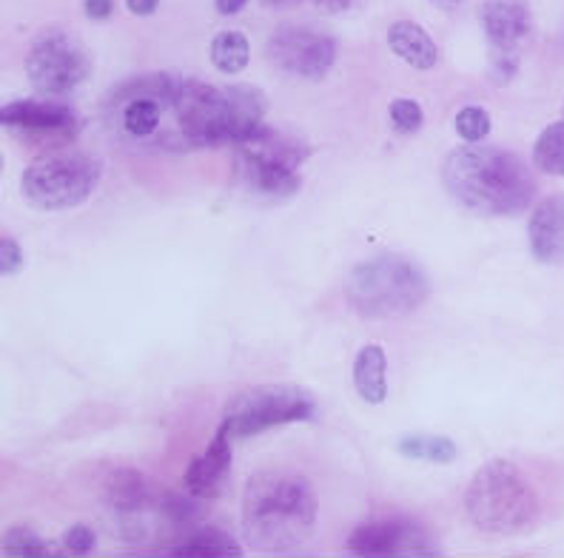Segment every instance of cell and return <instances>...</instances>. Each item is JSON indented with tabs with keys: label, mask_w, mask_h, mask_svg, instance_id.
<instances>
[{
	"label": "cell",
	"mask_w": 564,
	"mask_h": 558,
	"mask_svg": "<svg viewBox=\"0 0 564 558\" xmlns=\"http://www.w3.org/2000/svg\"><path fill=\"white\" fill-rule=\"evenodd\" d=\"M465 507L476 530L513 536L528 530L539 516V496L517 464L485 462L465 490Z\"/></svg>",
	"instance_id": "277c9868"
},
{
	"label": "cell",
	"mask_w": 564,
	"mask_h": 558,
	"mask_svg": "<svg viewBox=\"0 0 564 558\" xmlns=\"http://www.w3.org/2000/svg\"><path fill=\"white\" fill-rule=\"evenodd\" d=\"M106 125L138 152L183 154L235 145L265 123V97L251 86H212L192 77L149 72L109 91Z\"/></svg>",
	"instance_id": "6da1fadb"
},
{
	"label": "cell",
	"mask_w": 564,
	"mask_h": 558,
	"mask_svg": "<svg viewBox=\"0 0 564 558\" xmlns=\"http://www.w3.org/2000/svg\"><path fill=\"white\" fill-rule=\"evenodd\" d=\"M0 125L14 138L57 140L75 134L77 114L66 106L43 103V100H12L0 109Z\"/></svg>",
	"instance_id": "4fadbf2b"
},
{
	"label": "cell",
	"mask_w": 564,
	"mask_h": 558,
	"mask_svg": "<svg viewBox=\"0 0 564 558\" xmlns=\"http://www.w3.org/2000/svg\"><path fill=\"white\" fill-rule=\"evenodd\" d=\"M533 163L539 172L564 177V120L551 123L539 134L536 145H533Z\"/></svg>",
	"instance_id": "44dd1931"
},
{
	"label": "cell",
	"mask_w": 564,
	"mask_h": 558,
	"mask_svg": "<svg viewBox=\"0 0 564 558\" xmlns=\"http://www.w3.org/2000/svg\"><path fill=\"white\" fill-rule=\"evenodd\" d=\"M21 265H23L21 245H18L14 240H9V237H3V242H0V274L3 276L18 274Z\"/></svg>",
	"instance_id": "484cf974"
},
{
	"label": "cell",
	"mask_w": 564,
	"mask_h": 558,
	"mask_svg": "<svg viewBox=\"0 0 564 558\" xmlns=\"http://www.w3.org/2000/svg\"><path fill=\"white\" fill-rule=\"evenodd\" d=\"M388 114H391V123L397 125L402 134H411V131H416L425 123V111H422V106L416 103V100H411V97H397L391 103V109H388Z\"/></svg>",
	"instance_id": "cb8c5ba5"
},
{
	"label": "cell",
	"mask_w": 564,
	"mask_h": 558,
	"mask_svg": "<svg viewBox=\"0 0 564 558\" xmlns=\"http://www.w3.org/2000/svg\"><path fill=\"white\" fill-rule=\"evenodd\" d=\"M83 9H86V14H89L91 21H106L111 14V9H115V3H111V0H86Z\"/></svg>",
	"instance_id": "4316f807"
},
{
	"label": "cell",
	"mask_w": 564,
	"mask_h": 558,
	"mask_svg": "<svg viewBox=\"0 0 564 558\" xmlns=\"http://www.w3.org/2000/svg\"><path fill=\"white\" fill-rule=\"evenodd\" d=\"M314 414H317V402L311 400V393L291 385H262L228 402L220 430L240 441L291 422H308L314 419Z\"/></svg>",
	"instance_id": "ba28073f"
},
{
	"label": "cell",
	"mask_w": 564,
	"mask_h": 558,
	"mask_svg": "<svg viewBox=\"0 0 564 558\" xmlns=\"http://www.w3.org/2000/svg\"><path fill=\"white\" fill-rule=\"evenodd\" d=\"M165 556H180V558H235L240 556V545H237L235 538L228 536V533L223 530H208V527H203V530H194L188 533L183 541H177V545H169L165 547Z\"/></svg>",
	"instance_id": "ac0fdd59"
},
{
	"label": "cell",
	"mask_w": 564,
	"mask_h": 558,
	"mask_svg": "<svg viewBox=\"0 0 564 558\" xmlns=\"http://www.w3.org/2000/svg\"><path fill=\"white\" fill-rule=\"evenodd\" d=\"M214 7H217V12L228 18V14L242 12V9L248 7V0H214Z\"/></svg>",
	"instance_id": "f1b7e54d"
},
{
	"label": "cell",
	"mask_w": 564,
	"mask_h": 558,
	"mask_svg": "<svg viewBox=\"0 0 564 558\" xmlns=\"http://www.w3.org/2000/svg\"><path fill=\"white\" fill-rule=\"evenodd\" d=\"M104 168L89 154H48L29 163L21 177L23 200L41 211L83 206L100 186Z\"/></svg>",
	"instance_id": "52a82bcc"
},
{
	"label": "cell",
	"mask_w": 564,
	"mask_h": 558,
	"mask_svg": "<svg viewBox=\"0 0 564 558\" xmlns=\"http://www.w3.org/2000/svg\"><path fill=\"white\" fill-rule=\"evenodd\" d=\"M454 129L465 143H479V140L488 138L490 114L482 106H465L454 118Z\"/></svg>",
	"instance_id": "7402d4cb"
},
{
	"label": "cell",
	"mask_w": 564,
	"mask_h": 558,
	"mask_svg": "<svg viewBox=\"0 0 564 558\" xmlns=\"http://www.w3.org/2000/svg\"><path fill=\"white\" fill-rule=\"evenodd\" d=\"M425 271L400 254H379L359 262L345 283V297L362 317L388 319L402 317L420 308L427 299Z\"/></svg>",
	"instance_id": "5b68a950"
},
{
	"label": "cell",
	"mask_w": 564,
	"mask_h": 558,
	"mask_svg": "<svg viewBox=\"0 0 564 558\" xmlns=\"http://www.w3.org/2000/svg\"><path fill=\"white\" fill-rule=\"evenodd\" d=\"M345 547L354 556H440L442 552L434 538L408 518L359 524Z\"/></svg>",
	"instance_id": "8fae6325"
},
{
	"label": "cell",
	"mask_w": 564,
	"mask_h": 558,
	"mask_svg": "<svg viewBox=\"0 0 564 558\" xmlns=\"http://www.w3.org/2000/svg\"><path fill=\"white\" fill-rule=\"evenodd\" d=\"M231 448H235V439L226 430H217L203 456H197L188 464L186 488L194 499L220 496V490L228 482V473H231Z\"/></svg>",
	"instance_id": "5bb4252c"
},
{
	"label": "cell",
	"mask_w": 564,
	"mask_h": 558,
	"mask_svg": "<svg viewBox=\"0 0 564 558\" xmlns=\"http://www.w3.org/2000/svg\"><path fill=\"white\" fill-rule=\"evenodd\" d=\"M434 3H440V7H459L465 0H434Z\"/></svg>",
	"instance_id": "4dcf8cb0"
},
{
	"label": "cell",
	"mask_w": 564,
	"mask_h": 558,
	"mask_svg": "<svg viewBox=\"0 0 564 558\" xmlns=\"http://www.w3.org/2000/svg\"><path fill=\"white\" fill-rule=\"evenodd\" d=\"M308 160V145L289 131L262 123L235 143V172L246 188L271 200H289L300 192V166Z\"/></svg>",
	"instance_id": "8992f818"
},
{
	"label": "cell",
	"mask_w": 564,
	"mask_h": 558,
	"mask_svg": "<svg viewBox=\"0 0 564 558\" xmlns=\"http://www.w3.org/2000/svg\"><path fill=\"white\" fill-rule=\"evenodd\" d=\"M323 12H345V9H351L357 0H314Z\"/></svg>",
	"instance_id": "f546056e"
},
{
	"label": "cell",
	"mask_w": 564,
	"mask_h": 558,
	"mask_svg": "<svg viewBox=\"0 0 564 558\" xmlns=\"http://www.w3.org/2000/svg\"><path fill=\"white\" fill-rule=\"evenodd\" d=\"M269 57L280 72L319 80L337 61V43L319 29L285 23L269 37Z\"/></svg>",
	"instance_id": "30bf717a"
},
{
	"label": "cell",
	"mask_w": 564,
	"mask_h": 558,
	"mask_svg": "<svg viewBox=\"0 0 564 558\" xmlns=\"http://www.w3.org/2000/svg\"><path fill=\"white\" fill-rule=\"evenodd\" d=\"M354 387L368 405H382L388 396L386 351L382 344H365L354 359Z\"/></svg>",
	"instance_id": "e0dca14e"
},
{
	"label": "cell",
	"mask_w": 564,
	"mask_h": 558,
	"mask_svg": "<svg viewBox=\"0 0 564 558\" xmlns=\"http://www.w3.org/2000/svg\"><path fill=\"white\" fill-rule=\"evenodd\" d=\"M97 545V536L91 527H86V524H75V527H69V530L63 533V547L69 552H89L95 550Z\"/></svg>",
	"instance_id": "d4e9b609"
},
{
	"label": "cell",
	"mask_w": 564,
	"mask_h": 558,
	"mask_svg": "<svg viewBox=\"0 0 564 558\" xmlns=\"http://www.w3.org/2000/svg\"><path fill=\"white\" fill-rule=\"evenodd\" d=\"M248 41L242 32H235V29H226V32H217L212 41V63L223 75H240L248 66Z\"/></svg>",
	"instance_id": "ffe728a7"
},
{
	"label": "cell",
	"mask_w": 564,
	"mask_h": 558,
	"mask_svg": "<svg viewBox=\"0 0 564 558\" xmlns=\"http://www.w3.org/2000/svg\"><path fill=\"white\" fill-rule=\"evenodd\" d=\"M528 237L530 251L539 262L564 260V194L547 197L533 208Z\"/></svg>",
	"instance_id": "9a60e30c"
},
{
	"label": "cell",
	"mask_w": 564,
	"mask_h": 558,
	"mask_svg": "<svg viewBox=\"0 0 564 558\" xmlns=\"http://www.w3.org/2000/svg\"><path fill=\"white\" fill-rule=\"evenodd\" d=\"M265 3H271V7H282V3H291V0H265Z\"/></svg>",
	"instance_id": "1f68e13d"
},
{
	"label": "cell",
	"mask_w": 564,
	"mask_h": 558,
	"mask_svg": "<svg viewBox=\"0 0 564 558\" xmlns=\"http://www.w3.org/2000/svg\"><path fill=\"white\" fill-rule=\"evenodd\" d=\"M388 46L397 57L413 66V69H434L436 61H440V48H436L434 37L427 35L420 23L411 21H397L388 29Z\"/></svg>",
	"instance_id": "2e32d148"
},
{
	"label": "cell",
	"mask_w": 564,
	"mask_h": 558,
	"mask_svg": "<svg viewBox=\"0 0 564 558\" xmlns=\"http://www.w3.org/2000/svg\"><path fill=\"white\" fill-rule=\"evenodd\" d=\"M126 7H129L131 14H140V18H149V14L158 12L160 0H126Z\"/></svg>",
	"instance_id": "83f0119b"
},
{
	"label": "cell",
	"mask_w": 564,
	"mask_h": 558,
	"mask_svg": "<svg viewBox=\"0 0 564 558\" xmlns=\"http://www.w3.org/2000/svg\"><path fill=\"white\" fill-rule=\"evenodd\" d=\"M3 552L7 556H43V552H52V547L37 533L26 530V527H12L3 536Z\"/></svg>",
	"instance_id": "603a6c76"
},
{
	"label": "cell",
	"mask_w": 564,
	"mask_h": 558,
	"mask_svg": "<svg viewBox=\"0 0 564 558\" xmlns=\"http://www.w3.org/2000/svg\"><path fill=\"white\" fill-rule=\"evenodd\" d=\"M479 18H482L485 37L494 46L496 66L513 75L519 48L533 35V9L528 0H485Z\"/></svg>",
	"instance_id": "7c38bea8"
},
{
	"label": "cell",
	"mask_w": 564,
	"mask_h": 558,
	"mask_svg": "<svg viewBox=\"0 0 564 558\" xmlns=\"http://www.w3.org/2000/svg\"><path fill=\"white\" fill-rule=\"evenodd\" d=\"M397 450L408 459H420V462H434V464H447L454 462L459 456L456 441H451L447 436H434V434H408L397 441Z\"/></svg>",
	"instance_id": "d6986e66"
},
{
	"label": "cell",
	"mask_w": 564,
	"mask_h": 558,
	"mask_svg": "<svg viewBox=\"0 0 564 558\" xmlns=\"http://www.w3.org/2000/svg\"><path fill=\"white\" fill-rule=\"evenodd\" d=\"M447 194L482 217H513L533 203L536 179L513 152L496 145H459L442 166Z\"/></svg>",
	"instance_id": "7a4b0ae2"
},
{
	"label": "cell",
	"mask_w": 564,
	"mask_h": 558,
	"mask_svg": "<svg viewBox=\"0 0 564 558\" xmlns=\"http://www.w3.org/2000/svg\"><path fill=\"white\" fill-rule=\"evenodd\" d=\"M91 57L77 37L63 29L43 32L26 55V77L43 95H66L89 77Z\"/></svg>",
	"instance_id": "9c48e42d"
},
{
	"label": "cell",
	"mask_w": 564,
	"mask_h": 558,
	"mask_svg": "<svg viewBox=\"0 0 564 558\" xmlns=\"http://www.w3.org/2000/svg\"><path fill=\"white\" fill-rule=\"evenodd\" d=\"M317 524V493L305 475L254 473L242 493V530L257 550H294Z\"/></svg>",
	"instance_id": "3957f363"
}]
</instances>
